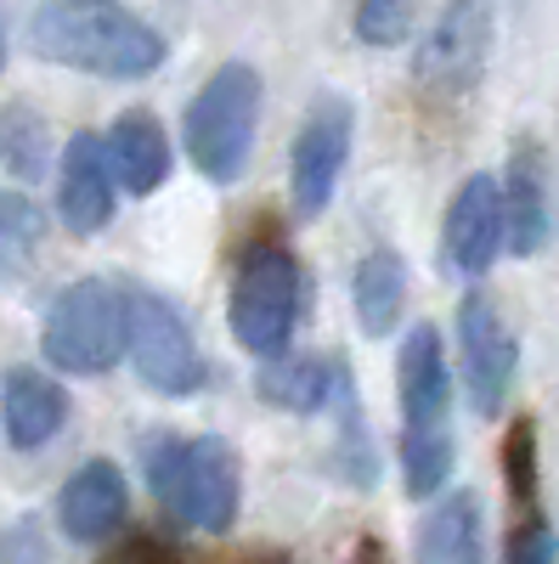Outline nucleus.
<instances>
[{
  "instance_id": "ddd939ff",
  "label": "nucleus",
  "mask_w": 559,
  "mask_h": 564,
  "mask_svg": "<svg viewBox=\"0 0 559 564\" xmlns=\"http://www.w3.org/2000/svg\"><path fill=\"white\" fill-rule=\"evenodd\" d=\"M125 508H130V491H125V475L114 463H85L68 475L63 497H57V513H63V531L74 542H108L119 525H125Z\"/></svg>"
},
{
  "instance_id": "39448f33",
  "label": "nucleus",
  "mask_w": 559,
  "mask_h": 564,
  "mask_svg": "<svg viewBox=\"0 0 559 564\" xmlns=\"http://www.w3.org/2000/svg\"><path fill=\"white\" fill-rule=\"evenodd\" d=\"M125 334H130L125 289H114L103 276H85V282H68L52 300L40 350L52 367L74 372V379H97V372H108L125 356Z\"/></svg>"
},
{
  "instance_id": "423d86ee",
  "label": "nucleus",
  "mask_w": 559,
  "mask_h": 564,
  "mask_svg": "<svg viewBox=\"0 0 559 564\" xmlns=\"http://www.w3.org/2000/svg\"><path fill=\"white\" fill-rule=\"evenodd\" d=\"M232 339L249 356L277 361L294 339V316H300V260L283 243H255L232 276Z\"/></svg>"
},
{
  "instance_id": "1a4fd4ad",
  "label": "nucleus",
  "mask_w": 559,
  "mask_h": 564,
  "mask_svg": "<svg viewBox=\"0 0 559 564\" xmlns=\"http://www.w3.org/2000/svg\"><path fill=\"white\" fill-rule=\"evenodd\" d=\"M458 345H463V384L481 417L503 412L508 390H515V367H520V345L508 334L503 311L486 294H470L458 305Z\"/></svg>"
},
{
  "instance_id": "f8f14e48",
  "label": "nucleus",
  "mask_w": 559,
  "mask_h": 564,
  "mask_svg": "<svg viewBox=\"0 0 559 564\" xmlns=\"http://www.w3.org/2000/svg\"><path fill=\"white\" fill-rule=\"evenodd\" d=\"M57 209L68 220V231L90 238L103 231L114 215V170L97 135H74L63 148V170H57Z\"/></svg>"
},
{
  "instance_id": "9b49d317",
  "label": "nucleus",
  "mask_w": 559,
  "mask_h": 564,
  "mask_svg": "<svg viewBox=\"0 0 559 564\" xmlns=\"http://www.w3.org/2000/svg\"><path fill=\"white\" fill-rule=\"evenodd\" d=\"M503 249V181L470 175L447 209V260L458 276H486Z\"/></svg>"
},
{
  "instance_id": "aec40b11",
  "label": "nucleus",
  "mask_w": 559,
  "mask_h": 564,
  "mask_svg": "<svg viewBox=\"0 0 559 564\" xmlns=\"http://www.w3.org/2000/svg\"><path fill=\"white\" fill-rule=\"evenodd\" d=\"M45 238V215L23 193H0V282H18Z\"/></svg>"
},
{
  "instance_id": "4468645a",
  "label": "nucleus",
  "mask_w": 559,
  "mask_h": 564,
  "mask_svg": "<svg viewBox=\"0 0 559 564\" xmlns=\"http://www.w3.org/2000/svg\"><path fill=\"white\" fill-rule=\"evenodd\" d=\"M503 243L515 254H537L548 243V170H542V148H537V141H520L515 159H508Z\"/></svg>"
},
{
  "instance_id": "20e7f679",
  "label": "nucleus",
  "mask_w": 559,
  "mask_h": 564,
  "mask_svg": "<svg viewBox=\"0 0 559 564\" xmlns=\"http://www.w3.org/2000/svg\"><path fill=\"white\" fill-rule=\"evenodd\" d=\"M255 124H260V74L249 63H226L209 74V85L186 102L181 135H186V159L198 164L204 181L232 186L249 164L255 148Z\"/></svg>"
},
{
  "instance_id": "7ed1b4c3",
  "label": "nucleus",
  "mask_w": 559,
  "mask_h": 564,
  "mask_svg": "<svg viewBox=\"0 0 559 564\" xmlns=\"http://www.w3.org/2000/svg\"><path fill=\"white\" fill-rule=\"evenodd\" d=\"M142 463H148V486L159 508L175 513L186 531H204V536L232 531L244 475H238V452L221 435H159L148 441Z\"/></svg>"
},
{
  "instance_id": "a211bd4d",
  "label": "nucleus",
  "mask_w": 559,
  "mask_h": 564,
  "mask_svg": "<svg viewBox=\"0 0 559 564\" xmlns=\"http://www.w3.org/2000/svg\"><path fill=\"white\" fill-rule=\"evenodd\" d=\"M351 300H356V316H362V334L385 339L407 311V265H401V254L396 249L362 254L356 276H351Z\"/></svg>"
},
{
  "instance_id": "f3484780",
  "label": "nucleus",
  "mask_w": 559,
  "mask_h": 564,
  "mask_svg": "<svg viewBox=\"0 0 559 564\" xmlns=\"http://www.w3.org/2000/svg\"><path fill=\"white\" fill-rule=\"evenodd\" d=\"M486 513L475 491H447L418 525V564H481Z\"/></svg>"
},
{
  "instance_id": "393cba45",
  "label": "nucleus",
  "mask_w": 559,
  "mask_h": 564,
  "mask_svg": "<svg viewBox=\"0 0 559 564\" xmlns=\"http://www.w3.org/2000/svg\"><path fill=\"white\" fill-rule=\"evenodd\" d=\"M103 564H186L170 542H159V536H130V542H119Z\"/></svg>"
},
{
  "instance_id": "dca6fc26",
  "label": "nucleus",
  "mask_w": 559,
  "mask_h": 564,
  "mask_svg": "<svg viewBox=\"0 0 559 564\" xmlns=\"http://www.w3.org/2000/svg\"><path fill=\"white\" fill-rule=\"evenodd\" d=\"M103 153H108L114 181L136 198L159 193V186L170 181V141H164V124L153 113H119L108 141H103Z\"/></svg>"
},
{
  "instance_id": "2eb2a0df",
  "label": "nucleus",
  "mask_w": 559,
  "mask_h": 564,
  "mask_svg": "<svg viewBox=\"0 0 559 564\" xmlns=\"http://www.w3.org/2000/svg\"><path fill=\"white\" fill-rule=\"evenodd\" d=\"M68 417V395L57 379H45L34 367H18L7 372V384H0V423H7V441L18 452H34L45 446Z\"/></svg>"
},
{
  "instance_id": "6e6552de",
  "label": "nucleus",
  "mask_w": 559,
  "mask_h": 564,
  "mask_svg": "<svg viewBox=\"0 0 559 564\" xmlns=\"http://www.w3.org/2000/svg\"><path fill=\"white\" fill-rule=\"evenodd\" d=\"M351 124H356V113L345 97H322L311 108V119L300 124L294 153H289V193H294L300 215L329 209L334 186L345 175V159H351Z\"/></svg>"
},
{
  "instance_id": "f257e3e1",
  "label": "nucleus",
  "mask_w": 559,
  "mask_h": 564,
  "mask_svg": "<svg viewBox=\"0 0 559 564\" xmlns=\"http://www.w3.org/2000/svg\"><path fill=\"white\" fill-rule=\"evenodd\" d=\"M29 40L45 63H63L103 79H142L164 63V34L125 7H97V0H57L29 18Z\"/></svg>"
},
{
  "instance_id": "a878e982",
  "label": "nucleus",
  "mask_w": 559,
  "mask_h": 564,
  "mask_svg": "<svg viewBox=\"0 0 559 564\" xmlns=\"http://www.w3.org/2000/svg\"><path fill=\"white\" fill-rule=\"evenodd\" d=\"M0 63H7V34H0Z\"/></svg>"
},
{
  "instance_id": "4be33fe9",
  "label": "nucleus",
  "mask_w": 559,
  "mask_h": 564,
  "mask_svg": "<svg viewBox=\"0 0 559 564\" xmlns=\"http://www.w3.org/2000/svg\"><path fill=\"white\" fill-rule=\"evenodd\" d=\"M40 153H45V135H40V119L12 108L0 119V164L18 170V175H34L40 170Z\"/></svg>"
},
{
  "instance_id": "b1692460",
  "label": "nucleus",
  "mask_w": 559,
  "mask_h": 564,
  "mask_svg": "<svg viewBox=\"0 0 559 564\" xmlns=\"http://www.w3.org/2000/svg\"><path fill=\"white\" fill-rule=\"evenodd\" d=\"M553 558H559L553 525L542 520V513H526V520L515 525V536H508V564H553Z\"/></svg>"
},
{
  "instance_id": "f03ea898",
  "label": "nucleus",
  "mask_w": 559,
  "mask_h": 564,
  "mask_svg": "<svg viewBox=\"0 0 559 564\" xmlns=\"http://www.w3.org/2000/svg\"><path fill=\"white\" fill-rule=\"evenodd\" d=\"M401 480L412 497H436L452 480V379L441 334L418 322L401 339Z\"/></svg>"
},
{
  "instance_id": "5701e85b",
  "label": "nucleus",
  "mask_w": 559,
  "mask_h": 564,
  "mask_svg": "<svg viewBox=\"0 0 559 564\" xmlns=\"http://www.w3.org/2000/svg\"><path fill=\"white\" fill-rule=\"evenodd\" d=\"M407 29H412V12L401 7V0H367V7L356 12V34L367 45H396Z\"/></svg>"
},
{
  "instance_id": "6ab92c4d",
  "label": "nucleus",
  "mask_w": 559,
  "mask_h": 564,
  "mask_svg": "<svg viewBox=\"0 0 559 564\" xmlns=\"http://www.w3.org/2000/svg\"><path fill=\"white\" fill-rule=\"evenodd\" d=\"M340 384V372L329 361H316V356H277L260 367V395L271 406H283V412H316V406H329Z\"/></svg>"
},
{
  "instance_id": "412c9836",
  "label": "nucleus",
  "mask_w": 559,
  "mask_h": 564,
  "mask_svg": "<svg viewBox=\"0 0 559 564\" xmlns=\"http://www.w3.org/2000/svg\"><path fill=\"white\" fill-rule=\"evenodd\" d=\"M503 475H508V497L526 513H537V423L520 417L503 441Z\"/></svg>"
},
{
  "instance_id": "0eeeda50",
  "label": "nucleus",
  "mask_w": 559,
  "mask_h": 564,
  "mask_svg": "<svg viewBox=\"0 0 559 564\" xmlns=\"http://www.w3.org/2000/svg\"><path fill=\"white\" fill-rule=\"evenodd\" d=\"M125 316H130V334H125V350L142 372V384L159 390V395H193L204 390L209 379V361L198 356V339L186 316L153 294V289H125Z\"/></svg>"
},
{
  "instance_id": "9d476101",
  "label": "nucleus",
  "mask_w": 559,
  "mask_h": 564,
  "mask_svg": "<svg viewBox=\"0 0 559 564\" xmlns=\"http://www.w3.org/2000/svg\"><path fill=\"white\" fill-rule=\"evenodd\" d=\"M486 34H492V12L486 7H447L436 18V29L424 34L412 57V74L424 79L430 90H470L481 63H486Z\"/></svg>"
}]
</instances>
